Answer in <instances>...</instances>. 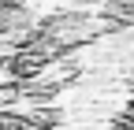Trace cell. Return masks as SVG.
I'll use <instances>...</instances> for the list:
<instances>
[{
	"mask_svg": "<svg viewBox=\"0 0 134 130\" xmlns=\"http://www.w3.org/2000/svg\"><path fill=\"white\" fill-rule=\"evenodd\" d=\"M0 130H60L56 123L37 119V115H11V111H0Z\"/></svg>",
	"mask_w": 134,
	"mask_h": 130,
	"instance_id": "cell-1",
	"label": "cell"
}]
</instances>
